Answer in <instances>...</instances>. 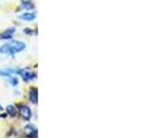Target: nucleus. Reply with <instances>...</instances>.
<instances>
[{
	"instance_id": "obj_1",
	"label": "nucleus",
	"mask_w": 153,
	"mask_h": 138,
	"mask_svg": "<svg viewBox=\"0 0 153 138\" xmlns=\"http://www.w3.org/2000/svg\"><path fill=\"white\" fill-rule=\"evenodd\" d=\"M9 48H10V54H14V53H19V52H21L23 51L24 48H25V44L22 43V42H13L12 44H9Z\"/></svg>"
},
{
	"instance_id": "obj_4",
	"label": "nucleus",
	"mask_w": 153,
	"mask_h": 138,
	"mask_svg": "<svg viewBox=\"0 0 153 138\" xmlns=\"http://www.w3.org/2000/svg\"><path fill=\"white\" fill-rule=\"evenodd\" d=\"M19 73L21 74V76L23 77V79H25V81H30V79H33V78H35V76H36L33 73L27 71V70H24V71H23V70H20Z\"/></svg>"
},
{
	"instance_id": "obj_3",
	"label": "nucleus",
	"mask_w": 153,
	"mask_h": 138,
	"mask_svg": "<svg viewBox=\"0 0 153 138\" xmlns=\"http://www.w3.org/2000/svg\"><path fill=\"white\" fill-rule=\"evenodd\" d=\"M15 28H9V29H7L6 31H4L1 35H0V38L1 39H8L10 38L13 35H14V32H15Z\"/></svg>"
},
{
	"instance_id": "obj_8",
	"label": "nucleus",
	"mask_w": 153,
	"mask_h": 138,
	"mask_svg": "<svg viewBox=\"0 0 153 138\" xmlns=\"http://www.w3.org/2000/svg\"><path fill=\"white\" fill-rule=\"evenodd\" d=\"M35 7V5H33V2H31V1H23L22 2V8L24 9H33Z\"/></svg>"
},
{
	"instance_id": "obj_10",
	"label": "nucleus",
	"mask_w": 153,
	"mask_h": 138,
	"mask_svg": "<svg viewBox=\"0 0 153 138\" xmlns=\"http://www.w3.org/2000/svg\"><path fill=\"white\" fill-rule=\"evenodd\" d=\"M25 132H27V135H28V136H37V135H36V132H37V131H35V132H33V127H31V125H29V127H27V128H25Z\"/></svg>"
},
{
	"instance_id": "obj_11",
	"label": "nucleus",
	"mask_w": 153,
	"mask_h": 138,
	"mask_svg": "<svg viewBox=\"0 0 153 138\" xmlns=\"http://www.w3.org/2000/svg\"><path fill=\"white\" fill-rule=\"evenodd\" d=\"M10 83H12L13 85L17 84V79H16V77H10Z\"/></svg>"
},
{
	"instance_id": "obj_2",
	"label": "nucleus",
	"mask_w": 153,
	"mask_h": 138,
	"mask_svg": "<svg viewBox=\"0 0 153 138\" xmlns=\"http://www.w3.org/2000/svg\"><path fill=\"white\" fill-rule=\"evenodd\" d=\"M20 113H21L23 119H25V120H29L31 117L30 108L28 107V106H25V105H21L20 106Z\"/></svg>"
},
{
	"instance_id": "obj_7",
	"label": "nucleus",
	"mask_w": 153,
	"mask_h": 138,
	"mask_svg": "<svg viewBox=\"0 0 153 138\" xmlns=\"http://www.w3.org/2000/svg\"><path fill=\"white\" fill-rule=\"evenodd\" d=\"M6 112H7L8 114L10 115V116H15V115H16V108H15V106H13V105H8L7 108H6Z\"/></svg>"
},
{
	"instance_id": "obj_6",
	"label": "nucleus",
	"mask_w": 153,
	"mask_h": 138,
	"mask_svg": "<svg viewBox=\"0 0 153 138\" xmlns=\"http://www.w3.org/2000/svg\"><path fill=\"white\" fill-rule=\"evenodd\" d=\"M37 93H38L37 89H32L30 91V94H29L31 102H33V104H37Z\"/></svg>"
},
{
	"instance_id": "obj_12",
	"label": "nucleus",
	"mask_w": 153,
	"mask_h": 138,
	"mask_svg": "<svg viewBox=\"0 0 153 138\" xmlns=\"http://www.w3.org/2000/svg\"><path fill=\"white\" fill-rule=\"evenodd\" d=\"M0 109H1V106H0Z\"/></svg>"
},
{
	"instance_id": "obj_9",
	"label": "nucleus",
	"mask_w": 153,
	"mask_h": 138,
	"mask_svg": "<svg viewBox=\"0 0 153 138\" xmlns=\"http://www.w3.org/2000/svg\"><path fill=\"white\" fill-rule=\"evenodd\" d=\"M10 52V48H9V44H5L0 47V53L2 54H8Z\"/></svg>"
},
{
	"instance_id": "obj_5",
	"label": "nucleus",
	"mask_w": 153,
	"mask_h": 138,
	"mask_svg": "<svg viewBox=\"0 0 153 138\" xmlns=\"http://www.w3.org/2000/svg\"><path fill=\"white\" fill-rule=\"evenodd\" d=\"M20 17L22 20H25V21H32L36 19V14L35 13H24V14H21Z\"/></svg>"
}]
</instances>
